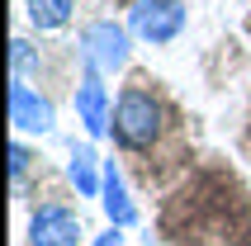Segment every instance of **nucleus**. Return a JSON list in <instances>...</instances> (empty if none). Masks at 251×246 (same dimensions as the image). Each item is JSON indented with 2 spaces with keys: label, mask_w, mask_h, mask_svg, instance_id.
Segmentation results:
<instances>
[{
  "label": "nucleus",
  "mask_w": 251,
  "mask_h": 246,
  "mask_svg": "<svg viewBox=\"0 0 251 246\" xmlns=\"http://www.w3.org/2000/svg\"><path fill=\"white\" fill-rule=\"evenodd\" d=\"M90 246H124V227H114V222H109V227H104Z\"/></svg>",
  "instance_id": "12"
},
{
  "label": "nucleus",
  "mask_w": 251,
  "mask_h": 246,
  "mask_svg": "<svg viewBox=\"0 0 251 246\" xmlns=\"http://www.w3.org/2000/svg\"><path fill=\"white\" fill-rule=\"evenodd\" d=\"M52 99L38 95L24 76H10V123L14 133H52Z\"/></svg>",
  "instance_id": "4"
},
{
  "label": "nucleus",
  "mask_w": 251,
  "mask_h": 246,
  "mask_svg": "<svg viewBox=\"0 0 251 246\" xmlns=\"http://www.w3.org/2000/svg\"><path fill=\"white\" fill-rule=\"evenodd\" d=\"M28 166H33V151H28L24 142H10V175H14V185L28 175Z\"/></svg>",
  "instance_id": "10"
},
{
  "label": "nucleus",
  "mask_w": 251,
  "mask_h": 246,
  "mask_svg": "<svg viewBox=\"0 0 251 246\" xmlns=\"http://www.w3.org/2000/svg\"><path fill=\"white\" fill-rule=\"evenodd\" d=\"M180 28H185V5L180 0H133L128 5V33L152 43V48L180 38Z\"/></svg>",
  "instance_id": "3"
},
{
  "label": "nucleus",
  "mask_w": 251,
  "mask_h": 246,
  "mask_svg": "<svg viewBox=\"0 0 251 246\" xmlns=\"http://www.w3.org/2000/svg\"><path fill=\"white\" fill-rule=\"evenodd\" d=\"M71 10H76V0H28V24L38 33H52V28L71 24Z\"/></svg>",
  "instance_id": "9"
},
{
  "label": "nucleus",
  "mask_w": 251,
  "mask_h": 246,
  "mask_svg": "<svg viewBox=\"0 0 251 246\" xmlns=\"http://www.w3.org/2000/svg\"><path fill=\"white\" fill-rule=\"evenodd\" d=\"M67 180L76 185L81 199H95L100 185H104V171H95V151L85 142H71V166H67Z\"/></svg>",
  "instance_id": "8"
},
{
  "label": "nucleus",
  "mask_w": 251,
  "mask_h": 246,
  "mask_svg": "<svg viewBox=\"0 0 251 246\" xmlns=\"http://www.w3.org/2000/svg\"><path fill=\"white\" fill-rule=\"evenodd\" d=\"M10 67H14V76H24V71L33 67V48H28V38H14L10 43Z\"/></svg>",
  "instance_id": "11"
},
{
  "label": "nucleus",
  "mask_w": 251,
  "mask_h": 246,
  "mask_svg": "<svg viewBox=\"0 0 251 246\" xmlns=\"http://www.w3.org/2000/svg\"><path fill=\"white\" fill-rule=\"evenodd\" d=\"M28 246H81V213L67 204H43L28 218Z\"/></svg>",
  "instance_id": "5"
},
{
  "label": "nucleus",
  "mask_w": 251,
  "mask_h": 246,
  "mask_svg": "<svg viewBox=\"0 0 251 246\" xmlns=\"http://www.w3.org/2000/svg\"><path fill=\"white\" fill-rule=\"evenodd\" d=\"M109 128H114V142L124 151H152L161 142V133H166V104H161V95L147 81H133L114 99Z\"/></svg>",
  "instance_id": "1"
},
{
  "label": "nucleus",
  "mask_w": 251,
  "mask_h": 246,
  "mask_svg": "<svg viewBox=\"0 0 251 246\" xmlns=\"http://www.w3.org/2000/svg\"><path fill=\"white\" fill-rule=\"evenodd\" d=\"M76 119L85 123V137H104L109 133V90H104V76H95V71H85L81 81H76Z\"/></svg>",
  "instance_id": "6"
},
{
  "label": "nucleus",
  "mask_w": 251,
  "mask_h": 246,
  "mask_svg": "<svg viewBox=\"0 0 251 246\" xmlns=\"http://www.w3.org/2000/svg\"><path fill=\"white\" fill-rule=\"evenodd\" d=\"M128 52H133V33L124 24H114V19H95V24L81 28V57L85 71H95V76H114V71L128 67Z\"/></svg>",
  "instance_id": "2"
},
{
  "label": "nucleus",
  "mask_w": 251,
  "mask_h": 246,
  "mask_svg": "<svg viewBox=\"0 0 251 246\" xmlns=\"http://www.w3.org/2000/svg\"><path fill=\"white\" fill-rule=\"evenodd\" d=\"M100 171H104V185H100V204H104V218H109L114 227H133V222H138V208H133V199H128L124 171H119L114 161H104Z\"/></svg>",
  "instance_id": "7"
}]
</instances>
